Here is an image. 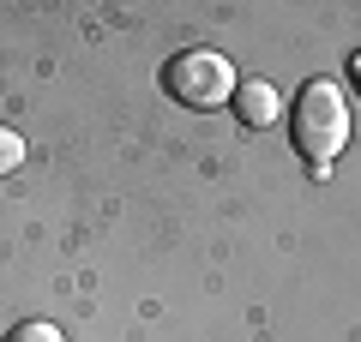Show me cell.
I'll return each mask as SVG.
<instances>
[{"label": "cell", "mask_w": 361, "mask_h": 342, "mask_svg": "<svg viewBox=\"0 0 361 342\" xmlns=\"http://www.w3.org/2000/svg\"><path fill=\"white\" fill-rule=\"evenodd\" d=\"M229 108H235V120H241L247 132H265V127H277L283 96H277V84H265V78H247V84H235Z\"/></svg>", "instance_id": "obj_3"}, {"label": "cell", "mask_w": 361, "mask_h": 342, "mask_svg": "<svg viewBox=\"0 0 361 342\" xmlns=\"http://www.w3.org/2000/svg\"><path fill=\"white\" fill-rule=\"evenodd\" d=\"M349 78H355V90H361V54H355V61H349Z\"/></svg>", "instance_id": "obj_6"}, {"label": "cell", "mask_w": 361, "mask_h": 342, "mask_svg": "<svg viewBox=\"0 0 361 342\" xmlns=\"http://www.w3.org/2000/svg\"><path fill=\"white\" fill-rule=\"evenodd\" d=\"M18 163H25V139H18V132H13V127H0V180L13 175V168H18Z\"/></svg>", "instance_id": "obj_5"}, {"label": "cell", "mask_w": 361, "mask_h": 342, "mask_svg": "<svg viewBox=\"0 0 361 342\" xmlns=\"http://www.w3.org/2000/svg\"><path fill=\"white\" fill-rule=\"evenodd\" d=\"M163 90L180 96L187 108H223L235 96V66L223 61L217 49H180L175 61L163 66Z\"/></svg>", "instance_id": "obj_2"}, {"label": "cell", "mask_w": 361, "mask_h": 342, "mask_svg": "<svg viewBox=\"0 0 361 342\" xmlns=\"http://www.w3.org/2000/svg\"><path fill=\"white\" fill-rule=\"evenodd\" d=\"M289 139L307 156L313 168H325L337 151L349 144V102L331 78H307L295 90V108H289Z\"/></svg>", "instance_id": "obj_1"}, {"label": "cell", "mask_w": 361, "mask_h": 342, "mask_svg": "<svg viewBox=\"0 0 361 342\" xmlns=\"http://www.w3.org/2000/svg\"><path fill=\"white\" fill-rule=\"evenodd\" d=\"M0 342H61V330H54V324H42V318H25V324H13Z\"/></svg>", "instance_id": "obj_4"}]
</instances>
